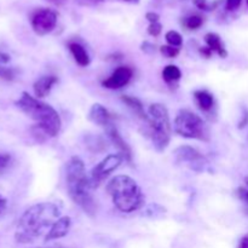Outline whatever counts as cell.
I'll return each mask as SVG.
<instances>
[{
  "label": "cell",
  "mask_w": 248,
  "mask_h": 248,
  "mask_svg": "<svg viewBox=\"0 0 248 248\" xmlns=\"http://www.w3.org/2000/svg\"><path fill=\"white\" fill-rule=\"evenodd\" d=\"M61 218V208L53 202H40L29 207L17 223L15 239L19 244H31L48 232Z\"/></svg>",
  "instance_id": "1"
},
{
  "label": "cell",
  "mask_w": 248,
  "mask_h": 248,
  "mask_svg": "<svg viewBox=\"0 0 248 248\" xmlns=\"http://www.w3.org/2000/svg\"><path fill=\"white\" fill-rule=\"evenodd\" d=\"M65 182L70 199L75 205L79 206L87 216L96 215L97 206L91 194V182L85 171L84 161L79 156H73L68 161L65 169Z\"/></svg>",
  "instance_id": "2"
},
{
  "label": "cell",
  "mask_w": 248,
  "mask_h": 248,
  "mask_svg": "<svg viewBox=\"0 0 248 248\" xmlns=\"http://www.w3.org/2000/svg\"><path fill=\"white\" fill-rule=\"evenodd\" d=\"M15 104L27 116L33 119L45 135L56 137L60 133L62 120L57 110L50 104L31 96L28 92H23Z\"/></svg>",
  "instance_id": "3"
},
{
  "label": "cell",
  "mask_w": 248,
  "mask_h": 248,
  "mask_svg": "<svg viewBox=\"0 0 248 248\" xmlns=\"http://www.w3.org/2000/svg\"><path fill=\"white\" fill-rule=\"evenodd\" d=\"M114 206L123 213H132L144 205V195L135 179L120 174L110 179L107 186Z\"/></svg>",
  "instance_id": "4"
},
{
  "label": "cell",
  "mask_w": 248,
  "mask_h": 248,
  "mask_svg": "<svg viewBox=\"0 0 248 248\" xmlns=\"http://www.w3.org/2000/svg\"><path fill=\"white\" fill-rule=\"evenodd\" d=\"M145 132L152 140L157 152H164L171 140L172 126L166 107L161 103H154L148 108V123Z\"/></svg>",
  "instance_id": "5"
},
{
  "label": "cell",
  "mask_w": 248,
  "mask_h": 248,
  "mask_svg": "<svg viewBox=\"0 0 248 248\" xmlns=\"http://www.w3.org/2000/svg\"><path fill=\"white\" fill-rule=\"evenodd\" d=\"M173 131L181 137L198 140L202 142L210 140V130L202 118L189 109H181L173 121Z\"/></svg>",
  "instance_id": "6"
},
{
  "label": "cell",
  "mask_w": 248,
  "mask_h": 248,
  "mask_svg": "<svg viewBox=\"0 0 248 248\" xmlns=\"http://www.w3.org/2000/svg\"><path fill=\"white\" fill-rule=\"evenodd\" d=\"M174 160L195 172L210 171V162L199 150L190 145H181L174 150Z\"/></svg>",
  "instance_id": "7"
},
{
  "label": "cell",
  "mask_w": 248,
  "mask_h": 248,
  "mask_svg": "<svg viewBox=\"0 0 248 248\" xmlns=\"http://www.w3.org/2000/svg\"><path fill=\"white\" fill-rule=\"evenodd\" d=\"M124 157L120 154H110L104 157L99 164L92 169L90 174V182H91L92 188H97L104 182V179L108 178L115 170L120 167L123 164Z\"/></svg>",
  "instance_id": "8"
},
{
  "label": "cell",
  "mask_w": 248,
  "mask_h": 248,
  "mask_svg": "<svg viewBox=\"0 0 248 248\" xmlns=\"http://www.w3.org/2000/svg\"><path fill=\"white\" fill-rule=\"evenodd\" d=\"M57 12L52 9L41 7L35 10L31 17V24L33 31L38 35L44 36L50 34L57 26Z\"/></svg>",
  "instance_id": "9"
},
{
  "label": "cell",
  "mask_w": 248,
  "mask_h": 248,
  "mask_svg": "<svg viewBox=\"0 0 248 248\" xmlns=\"http://www.w3.org/2000/svg\"><path fill=\"white\" fill-rule=\"evenodd\" d=\"M133 77L132 68L127 65L118 67L106 80L102 81V86L109 90H120L131 81Z\"/></svg>",
  "instance_id": "10"
},
{
  "label": "cell",
  "mask_w": 248,
  "mask_h": 248,
  "mask_svg": "<svg viewBox=\"0 0 248 248\" xmlns=\"http://www.w3.org/2000/svg\"><path fill=\"white\" fill-rule=\"evenodd\" d=\"M108 136L109 140L113 143L114 147L119 150V154L124 157V160H126L127 162H132V150L128 147L127 143L125 142L123 137H121L120 132L116 128V126L114 124H111L110 126H108L107 128H104Z\"/></svg>",
  "instance_id": "11"
},
{
  "label": "cell",
  "mask_w": 248,
  "mask_h": 248,
  "mask_svg": "<svg viewBox=\"0 0 248 248\" xmlns=\"http://www.w3.org/2000/svg\"><path fill=\"white\" fill-rule=\"evenodd\" d=\"M89 120L92 121L94 125L107 128L113 124V116L106 107L99 103H94L89 111Z\"/></svg>",
  "instance_id": "12"
},
{
  "label": "cell",
  "mask_w": 248,
  "mask_h": 248,
  "mask_svg": "<svg viewBox=\"0 0 248 248\" xmlns=\"http://www.w3.org/2000/svg\"><path fill=\"white\" fill-rule=\"evenodd\" d=\"M70 225H72V219L69 217H61L57 222H55V224L51 227V229L48 230V232L45 236V241H52V240L62 239L65 235L69 232Z\"/></svg>",
  "instance_id": "13"
},
{
  "label": "cell",
  "mask_w": 248,
  "mask_h": 248,
  "mask_svg": "<svg viewBox=\"0 0 248 248\" xmlns=\"http://www.w3.org/2000/svg\"><path fill=\"white\" fill-rule=\"evenodd\" d=\"M58 82V78L55 75H45V77H41L34 82L33 90L34 94L36 96V98H44V97L48 96V93L51 92L52 87L55 86Z\"/></svg>",
  "instance_id": "14"
},
{
  "label": "cell",
  "mask_w": 248,
  "mask_h": 248,
  "mask_svg": "<svg viewBox=\"0 0 248 248\" xmlns=\"http://www.w3.org/2000/svg\"><path fill=\"white\" fill-rule=\"evenodd\" d=\"M68 48H69L70 53L74 57L75 62L80 65V67H87L91 63V58H90L89 52L86 48L78 41H70L68 44Z\"/></svg>",
  "instance_id": "15"
},
{
  "label": "cell",
  "mask_w": 248,
  "mask_h": 248,
  "mask_svg": "<svg viewBox=\"0 0 248 248\" xmlns=\"http://www.w3.org/2000/svg\"><path fill=\"white\" fill-rule=\"evenodd\" d=\"M194 99H195V103L199 109L205 113H210L215 108V97L207 90H198L194 92Z\"/></svg>",
  "instance_id": "16"
},
{
  "label": "cell",
  "mask_w": 248,
  "mask_h": 248,
  "mask_svg": "<svg viewBox=\"0 0 248 248\" xmlns=\"http://www.w3.org/2000/svg\"><path fill=\"white\" fill-rule=\"evenodd\" d=\"M205 43L207 47L210 48L211 52H216L219 57L225 58L228 56V51L225 48L224 43L222 38L217 33H207L205 35Z\"/></svg>",
  "instance_id": "17"
},
{
  "label": "cell",
  "mask_w": 248,
  "mask_h": 248,
  "mask_svg": "<svg viewBox=\"0 0 248 248\" xmlns=\"http://www.w3.org/2000/svg\"><path fill=\"white\" fill-rule=\"evenodd\" d=\"M121 101L128 107V108L132 110V113L144 124V126L147 125L148 123V113H145L144 108H143L142 102L140 101L136 97H131V96H123L121 97Z\"/></svg>",
  "instance_id": "18"
},
{
  "label": "cell",
  "mask_w": 248,
  "mask_h": 248,
  "mask_svg": "<svg viewBox=\"0 0 248 248\" xmlns=\"http://www.w3.org/2000/svg\"><path fill=\"white\" fill-rule=\"evenodd\" d=\"M182 78V72L177 65L174 64H169L164 68L162 70V79L165 80V82L169 85L177 84V82L181 80Z\"/></svg>",
  "instance_id": "19"
},
{
  "label": "cell",
  "mask_w": 248,
  "mask_h": 248,
  "mask_svg": "<svg viewBox=\"0 0 248 248\" xmlns=\"http://www.w3.org/2000/svg\"><path fill=\"white\" fill-rule=\"evenodd\" d=\"M203 24V17L200 15H189L183 18V26L189 31H196Z\"/></svg>",
  "instance_id": "20"
},
{
  "label": "cell",
  "mask_w": 248,
  "mask_h": 248,
  "mask_svg": "<svg viewBox=\"0 0 248 248\" xmlns=\"http://www.w3.org/2000/svg\"><path fill=\"white\" fill-rule=\"evenodd\" d=\"M166 41L169 43V45L174 46V47H181L183 45V38H182L181 34L176 31H169L165 35Z\"/></svg>",
  "instance_id": "21"
},
{
  "label": "cell",
  "mask_w": 248,
  "mask_h": 248,
  "mask_svg": "<svg viewBox=\"0 0 248 248\" xmlns=\"http://www.w3.org/2000/svg\"><path fill=\"white\" fill-rule=\"evenodd\" d=\"M179 47H174L171 45H164L160 47V52L167 58H174L179 55Z\"/></svg>",
  "instance_id": "22"
},
{
  "label": "cell",
  "mask_w": 248,
  "mask_h": 248,
  "mask_svg": "<svg viewBox=\"0 0 248 248\" xmlns=\"http://www.w3.org/2000/svg\"><path fill=\"white\" fill-rule=\"evenodd\" d=\"M235 193H236V196L242 202V205H244L245 207V211H246V213L248 215V189L244 188V186H239Z\"/></svg>",
  "instance_id": "23"
},
{
  "label": "cell",
  "mask_w": 248,
  "mask_h": 248,
  "mask_svg": "<svg viewBox=\"0 0 248 248\" xmlns=\"http://www.w3.org/2000/svg\"><path fill=\"white\" fill-rule=\"evenodd\" d=\"M12 157L7 153H0V174L4 173L11 165Z\"/></svg>",
  "instance_id": "24"
},
{
  "label": "cell",
  "mask_w": 248,
  "mask_h": 248,
  "mask_svg": "<svg viewBox=\"0 0 248 248\" xmlns=\"http://www.w3.org/2000/svg\"><path fill=\"white\" fill-rule=\"evenodd\" d=\"M162 31V24L160 22H154V23H149L148 26V33L152 36H159Z\"/></svg>",
  "instance_id": "25"
},
{
  "label": "cell",
  "mask_w": 248,
  "mask_h": 248,
  "mask_svg": "<svg viewBox=\"0 0 248 248\" xmlns=\"http://www.w3.org/2000/svg\"><path fill=\"white\" fill-rule=\"evenodd\" d=\"M0 78H2L5 80H12L15 78V72L11 68L0 65Z\"/></svg>",
  "instance_id": "26"
},
{
  "label": "cell",
  "mask_w": 248,
  "mask_h": 248,
  "mask_svg": "<svg viewBox=\"0 0 248 248\" xmlns=\"http://www.w3.org/2000/svg\"><path fill=\"white\" fill-rule=\"evenodd\" d=\"M242 4V0H227L225 1V9L228 11H236Z\"/></svg>",
  "instance_id": "27"
},
{
  "label": "cell",
  "mask_w": 248,
  "mask_h": 248,
  "mask_svg": "<svg viewBox=\"0 0 248 248\" xmlns=\"http://www.w3.org/2000/svg\"><path fill=\"white\" fill-rule=\"evenodd\" d=\"M104 0H75L78 5L80 6H87V7H92V6H97V5L102 4Z\"/></svg>",
  "instance_id": "28"
},
{
  "label": "cell",
  "mask_w": 248,
  "mask_h": 248,
  "mask_svg": "<svg viewBox=\"0 0 248 248\" xmlns=\"http://www.w3.org/2000/svg\"><path fill=\"white\" fill-rule=\"evenodd\" d=\"M145 18L149 21V23H154V22H160V16L156 12H147Z\"/></svg>",
  "instance_id": "29"
},
{
  "label": "cell",
  "mask_w": 248,
  "mask_h": 248,
  "mask_svg": "<svg viewBox=\"0 0 248 248\" xmlns=\"http://www.w3.org/2000/svg\"><path fill=\"white\" fill-rule=\"evenodd\" d=\"M248 125V110L244 109V115H242V120L239 123V128H244Z\"/></svg>",
  "instance_id": "30"
},
{
  "label": "cell",
  "mask_w": 248,
  "mask_h": 248,
  "mask_svg": "<svg viewBox=\"0 0 248 248\" xmlns=\"http://www.w3.org/2000/svg\"><path fill=\"white\" fill-rule=\"evenodd\" d=\"M140 48H142V50L144 51V52H147V53H153L155 51L154 46H153L150 43H148V41L143 43L142 44V47H140Z\"/></svg>",
  "instance_id": "31"
},
{
  "label": "cell",
  "mask_w": 248,
  "mask_h": 248,
  "mask_svg": "<svg viewBox=\"0 0 248 248\" xmlns=\"http://www.w3.org/2000/svg\"><path fill=\"white\" fill-rule=\"evenodd\" d=\"M9 62H10V56L7 55V53L0 51V65L6 64V63H9Z\"/></svg>",
  "instance_id": "32"
},
{
  "label": "cell",
  "mask_w": 248,
  "mask_h": 248,
  "mask_svg": "<svg viewBox=\"0 0 248 248\" xmlns=\"http://www.w3.org/2000/svg\"><path fill=\"white\" fill-rule=\"evenodd\" d=\"M237 248H248V234L245 235V236L240 240V244Z\"/></svg>",
  "instance_id": "33"
},
{
  "label": "cell",
  "mask_w": 248,
  "mask_h": 248,
  "mask_svg": "<svg viewBox=\"0 0 248 248\" xmlns=\"http://www.w3.org/2000/svg\"><path fill=\"white\" fill-rule=\"evenodd\" d=\"M200 53L202 56H205L206 58H210L211 56H212V52H211V50L207 47V46H206V47H201L200 48Z\"/></svg>",
  "instance_id": "34"
},
{
  "label": "cell",
  "mask_w": 248,
  "mask_h": 248,
  "mask_svg": "<svg viewBox=\"0 0 248 248\" xmlns=\"http://www.w3.org/2000/svg\"><path fill=\"white\" fill-rule=\"evenodd\" d=\"M5 208H6V200H5V199L0 195V215L4 212Z\"/></svg>",
  "instance_id": "35"
},
{
  "label": "cell",
  "mask_w": 248,
  "mask_h": 248,
  "mask_svg": "<svg viewBox=\"0 0 248 248\" xmlns=\"http://www.w3.org/2000/svg\"><path fill=\"white\" fill-rule=\"evenodd\" d=\"M46 1L51 2V4H53V5H57V6H61V5L64 4L67 0H46Z\"/></svg>",
  "instance_id": "36"
},
{
  "label": "cell",
  "mask_w": 248,
  "mask_h": 248,
  "mask_svg": "<svg viewBox=\"0 0 248 248\" xmlns=\"http://www.w3.org/2000/svg\"><path fill=\"white\" fill-rule=\"evenodd\" d=\"M121 1L128 2V4H138V2H140V0H121Z\"/></svg>",
  "instance_id": "37"
},
{
  "label": "cell",
  "mask_w": 248,
  "mask_h": 248,
  "mask_svg": "<svg viewBox=\"0 0 248 248\" xmlns=\"http://www.w3.org/2000/svg\"><path fill=\"white\" fill-rule=\"evenodd\" d=\"M245 183H246V186H248V177H246V178H245Z\"/></svg>",
  "instance_id": "38"
},
{
  "label": "cell",
  "mask_w": 248,
  "mask_h": 248,
  "mask_svg": "<svg viewBox=\"0 0 248 248\" xmlns=\"http://www.w3.org/2000/svg\"><path fill=\"white\" fill-rule=\"evenodd\" d=\"M246 4H247V6H248V0H246Z\"/></svg>",
  "instance_id": "39"
}]
</instances>
